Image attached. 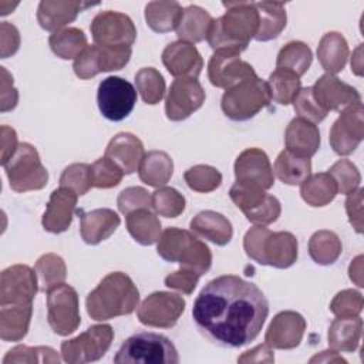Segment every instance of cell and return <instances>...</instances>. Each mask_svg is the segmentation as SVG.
<instances>
[{
    "label": "cell",
    "instance_id": "1",
    "mask_svg": "<svg viewBox=\"0 0 364 364\" xmlns=\"http://www.w3.org/2000/svg\"><path fill=\"white\" fill-rule=\"evenodd\" d=\"M269 316V301L252 282L235 274L219 276L205 284L192 307L198 331L210 343L239 348L252 343Z\"/></svg>",
    "mask_w": 364,
    "mask_h": 364
},
{
    "label": "cell",
    "instance_id": "2",
    "mask_svg": "<svg viewBox=\"0 0 364 364\" xmlns=\"http://www.w3.org/2000/svg\"><path fill=\"white\" fill-rule=\"evenodd\" d=\"M225 14L213 18L208 43L215 50L242 53L259 28V13L252 1H223Z\"/></svg>",
    "mask_w": 364,
    "mask_h": 364
},
{
    "label": "cell",
    "instance_id": "3",
    "mask_svg": "<svg viewBox=\"0 0 364 364\" xmlns=\"http://www.w3.org/2000/svg\"><path fill=\"white\" fill-rule=\"evenodd\" d=\"M138 303L139 291L132 279L122 272H112L88 293L85 307L92 320L105 321L131 314Z\"/></svg>",
    "mask_w": 364,
    "mask_h": 364
},
{
    "label": "cell",
    "instance_id": "4",
    "mask_svg": "<svg viewBox=\"0 0 364 364\" xmlns=\"http://www.w3.org/2000/svg\"><path fill=\"white\" fill-rule=\"evenodd\" d=\"M243 249L253 262L262 266L287 269L299 256V243L290 232H272L266 226L255 225L243 237Z\"/></svg>",
    "mask_w": 364,
    "mask_h": 364
},
{
    "label": "cell",
    "instance_id": "5",
    "mask_svg": "<svg viewBox=\"0 0 364 364\" xmlns=\"http://www.w3.org/2000/svg\"><path fill=\"white\" fill-rule=\"evenodd\" d=\"M117 364H178L173 343L158 333H136L128 337L114 355Z\"/></svg>",
    "mask_w": 364,
    "mask_h": 364
},
{
    "label": "cell",
    "instance_id": "6",
    "mask_svg": "<svg viewBox=\"0 0 364 364\" xmlns=\"http://www.w3.org/2000/svg\"><path fill=\"white\" fill-rule=\"evenodd\" d=\"M270 101L266 81L256 75L226 90L222 95L220 108L232 121H247L269 107Z\"/></svg>",
    "mask_w": 364,
    "mask_h": 364
},
{
    "label": "cell",
    "instance_id": "7",
    "mask_svg": "<svg viewBox=\"0 0 364 364\" xmlns=\"http://www.w3.org/2000/svg\"><path fill=\"white\" fill-rule=\"evenodd\" d=\"M3 168L10 188L18 193L43 189L48 182V172L37 149L27 142L18 144L17 151Z\"/></svg>",
    "mask_w": 364,
    "mask_h": 364
},
{
    "label": "cell",
    "instance_id": "8",
    "mask_svg": "<svg viewBox=\"0 0 364 364\" xmlns=\"http://www.w3.org/2000/svg\"><path fill=\"white\" fill-rule=\"evenodd\" d=\"M229 196L253 225L267 226L276 222L282 213L279 199L253 185L235 182L229 191Z\"/></svg>",
    "mask_w": 364,
    "mask_h": 364
},
{
    "label": "cell",
    "instance_id": "9",
    "mask_svg": "<svg viewBox=\"0 0 364 364\" xmlns=\"http://www.w3.org/2000/svg\"><path fill=\"white\" fill-rule=\"evenodd\" d=\"M114 340L109 324H95L74 338L61 343V357L68 364H84L102 358Z\"/></svg>",
    "mask_w": 364,
    "mask_h": 364
},
{
    "label": "cell",
    "instance_id": "10",
    "mask_svg": "<svg viewBox=\"0 0 364 364\" xmlns=\"http://www.w3.org/2000/svg\"><path fill=\"white\" fill-rule=\"evenodd\" d=\"M47 320L58 336H68L78 328L80 303L73 286L61 283L47 291Z\"/></svg>",
    "mask_w": 364,
    "mask_h": 364
},
{
    "label": "cell",
    "instance_id": "11",
    "mask_svg": "<svg viewBox=\"0 0 364 364\" xmlns=\"http://www.w3.org/2000/svg\"><path fill=\"white\" fill-rule=\"evenodd\" d=\"M136 102L135 87L117 75L104 78L97 91V104L101 115L109 121H122L134 109Z\"/></svg>",
    "mask_w": 364,
    "mask_h": 364
},
{
    "label": "cell",
    "instance_id": "12",
    "mask_svg": "<svg viewBox=\"0 0 364 364\" xmlns=\"http://www.w3.org/2000/svg\"><path fill=\"white\" fill-rule=\"evenodd\" d=\"M131 54V47H104L92 44L74 60L73 70L80 80H90L100 73L124 68Z\"/></svg>",
    "mask_w": 364,
    "mask_h": 364
},
{
    "label": "cell",
    "instance_id": "13",
    "mask_svg": "<svg viewBox=\"0 0 364 364\" xmlns=\"http://www.w3.org/2000/svg\"><path fill=\"white\" fill-rule=\"evenodd\" d=\"M182 296L171 291L151 293L136 309V317L141 324L156 328L173 327L185 311Z\"/></svg>",
    "mask_w": 364,
    "mask_h": 364
},
{
    "label": "cell",
    "instance_id": "14",
    "mask_svg": "<svg viewBox=\"0 0 364 364\" xmlns=\"http://www.w3.org/2000/svg\"><path fill=\"white\" fill-rule=\"evenodd\" d=\"M95 44L104 47H131L136 38V28L129 16L119 11H101L90 26Z\"/></svg>",
    "mask_w": 364,
    "mask_h": 364
},
{
    "label": "cell",
    "instance_id": "15",
    "mask_svg": "<svg viewBox=\"0 0 364 364\" xmlns=\"http://www.w3.org/2000/svg\"><path fill=\"white\" fill-rule=\"evenodd\" d=\"M256 75L255 68L243 61L239 53L219 50L212 54L208 63V77L210 84L223 88L225 91Z\"/></svg>",
    "mask_w": 364,
    "mask_h": 364
},
{
    "label": "cell",
    "instance_id": "16",
    "mask_svg": "<svg viewBox=\"0 0 364 364\" xmlns=\"http://www.w3.org/2000/svg\"><path fill=\"white\" fill-rule=\"evenodd\" d=\"M205 90L196 78H176L165 98V114L171 121H183L205 102Z\"/></svg>",
    "mask_w": 364,
    "mask_h": 364
},
{
    "label": "cell",
    "instance_id": "17",
    "mask_svg": "<svg viewBox=\"0 0 364 364\" xmlns=\"http://www.w3.org/2000/svg\"><path fill=\"white\" fill-rule=\"evenodd\" d=\"M364 138V108L363 104L348 107L341 111L330 129L328 141L338 155L354 152Z\"/></svg>",
    "mask_w": 364,
    "mask_h": 364
},
{
    "label": "cell",
    "instance_id": "18",
    "mask_svg": "<svg viewBox=\"0 0 364 364\" xmlns=\"http://www.w3.org/2000/svg\"><path fill=\"white\" fill-rule=\"evenodd\" d=\"M38 290L36 270L27 264H13L0 274V304L30 303Z\"/></svg>",
    "mask_w": 364,
    "mask_h": 364
},
{
    "label": "cell",
    "instance_id": "19",
    "mask_svg": "<svg viewBox=\"0 0 364 364\" xmlns=\"http://www.w3.org/2000/svg\"><path fill=\"white\" fill-rule=\"evenodd\" d=\"M236 182L253 185L264 191L274 183V173L269 156L260 148H247L235 161Z\"/></svg>",
    "mask_w": 364,
    "mask_h": 364
},
{
    "label": "cell",
    "instance_id": "20",
    "mask_svg": "<svg viewBox=\"0 0 364 364\" xmlns=\"http://www.w3.org/2000/svg\"><path fill=\"white\" fill-rule=\"evenodd\" d=\"M306 328L307 323L300 313L293 310L280 311L270 321L264 343L276 350H293L301 343Z\"/></svg>",
    "mask_w": 364,
    "mask_h": 364
},
{
    "label": "cell",
    "instance_id": "21",
    "mask_svg": "<svg viewBox=\"0 0 364 364\" xmlns=\"http://www.w3.org/2000/svg\"><path fill=\"white\" fill-rule=\"evenodd\" d=\"M316 101L328 111H343L361 104L360 92L350 84L331 74L321 75L311 87Z\"/></svg>",
    "mask_w": 364,
    "mask_h": 364
},
{
    "label": "cell",
    "instance_id": "22",
    "mask_svg": "<svg viewBox=\"0 0 364 364\" xmlns=\"http://www.w3.org/2000/svg\"><path fill=\"white\" fill-rule=\"evenodd\" d=\"M162 63L175 78H198L203 68V60L198 48L181 40L169 43L165 47Z\"/></svg>",
    "mask_w": 364,
    "mask_h": 364
},
{
    "label": "cell",
    "instance_id": "23",
    "mask_svg": "<svg viewBox=\"0 0 364 364\" xmlns=\"http://www.w3.org/2000/svg\"><path fill=\"white\" fill-rule=\"evenodd\" d=\"M77 196L75 192L63 186L51 192L41 219L46 232L57 235L65 232L71 226L77 208Z\"/></svg>",
    "mask_w": 364,
    "mask_h": 364
},
{
    "label": "cell",
    "instance_id": "24",
    "mask_svg": "<svg viewBox=\"0 0 364 364\" xmlns=\"http://www.w3.org/2000/svg\"><path fill=\"white\" fill-rule=\"evenodd\" d=\"M94 6H97V3L43 0L37 9V21L41 28L55 33L74 21L82 10Z\"/></svg>",
    "mask_w": 364,
    "mask_h": 364
},
{
    "label": "cell",
    "instance_id": "25",
    "mask_svg": "<svg viewBox=\"0 0 364 364\" xmlns=\"http://www.w3.org/2000/svg\"><path fill=\"white\" fill-rule=\"evenodd\" d=\"M80 235L87 245L107 240L119 226L121 219L112 209L100 208L90 212L80 210Z\"/></svg>",
    "mask_w": 364,
    "mask_h": 364
},
{
    "label": "cell",
    "instance_id": "26",
    "mask_svg": "<svg viewBox=\"0 0 364 364\" xmlns=\"http://www.w3.org/2000/svg\"><path fill=\"white\" fill-rule=\"evenodd\" d=\"M144 155V144L136 135L119 132L108 142L104 156L114 161L125 175H129L138 171Z\"/></svg>",
    "mask_w": 364,
    "mask_h": 364
},
{
    "label": "cell",
    "instance_id": "27",
    "mask_svg": "<svg viewBox=\"0 0 364 364\" xmlns=\"http://www.w3.org/2000/svg\"><path fill=\"white\" fill-rule=\"evenodd\" d=\"M320 131L316 124L293 118L284 132L286 149L301 158H311L320 148Z\"/></svg>",
    "mask_w": 364,
    "mask_h": 364
},
{
    "label": "cell",
    "instance_id": "28",
    "mask_svg": "<svg viewBox=\"0 0 364 364\" xmlns=\"http://www.w3.org/2000/svg\"><path fill=\"white\" fill-rule=\"evenodd\" d=\"M189 228L193 235L200 239L209 240L216 246L228 245L233 236V228L230 220L215 210L199 212L191 220Z\"/></svg>",
    "mask_w": 364,
    "mask_h": 364
},
{
    "label": "cell",
    "instance_id": "29",
    "mask_svg": "<svg viewBox=\"0 0 364 364\" xmlns=\"http://www.w3.org/2000/svg\"><path fill=\"white\" fill-rule=\"evenodd\" d=\"M33 316V301L0 304V338L20 341L28 333Z\"/></svg>",
    "mask_w": 364,
    "mask_h": 364
},
{
    "label": "cell",
    "instance_id": "30",
    "mask_svg": "<svg viewBox=\"0 0 364 364\" xmlns=\"http://www.w3.org/2000/svg\"><path fill=\"white\" fill-rule=\"evenodd\" d=\"M361 333L363 320L360 316L336 317L328 327V346L337 353H353L358 347Z\"/></svg>",
    "mask_w": 364,
    "mask_h": 364
},
{
    "label": "cell",
    "instance_id": "31",
    "mask_svg": "<svg viewBox=\"0 0 364 364\" xmlns=\"http://www.w3.org/2000/svg\"><path fill=\"white\" fill-rule=\"evenodd\" d=\"M350 50L346 38L337 33H326L317 46V58L326 74H337L347 64Z\"/></svg>",
    "mask_w": 364,
    "mask_h": 364
},
{
    "label": "cell",
    "instance_id": "32",
    "mask_svg": "<svg viewBox=\"0 0 364 364\" xmlns=\"http://www.w3.org/2000/svg\"><path fill=\"white\" fill-rule=\"evenodd\" d=\"M125 216L127 230L135 242L142 246L158 243L162 233V225L156 213L151 209H136Z\"/></svg>",
    "mask_w": 364,
    "mask_h": 364
},
{
    "label": "cell",
    "instance_id": "33",
    "mask_svg": "<svg viewBox=\"0 0 364 364\" xmlns=\"http://www.w3.org/2000/svg\"><path fill=\"white\" fill-rule=\"evenodd\" d=\"M173 173V161L164 151H149L144 155L138 168L139 179L148 186L161 188L166 185Z\"/></svg>",
    "mask_w": 364,
    "mask_h": 364
},
{
    "label": "cell",
    "instance_id": "34",
    "mask_svg": "<svg viewBox=\"0 0 364 364\" xmlns=\"http://www.w3.org/2000/svg\"><path fill=\"white\" fill-rule=\"evenodd\" d=\"M212 21V16L205 9L191 4L183 9L182 18L176 28V36L185 43H200L208 37Z\"/></svg>",
    "mask_w": 364,
    "mask_h": 364
},
{
    "label": "cell",
    "instance_id": "35",
    "mask_svg": "<svg viewBox=\"0 0 364 364\" xmlns=\"http://www.w3.org/2000/svg\"><path fill=\"white\" fill-rule=\"evenodd\" d=\"M255 6L259 13V28L255 40L269 41L279 37L287 23L284 3L259 1L255 3Z\"/></svg>",
    "mask_w": 364,
    "mask_h": 364
},
{
    "label": "cell",
    "instance_id": "36",
    "mask_svg": "<svg viewBox=\"0 0 364 364\" xmlns=\"http://www.w3.org/2000/svg\"><path fill=\"white\" fill-rule=\"evenodd\" d=\"M337 195V185L328 172L310 173L300 183V196L301 199L313 206L320 208L326 206L334 200Z\"/></svg>",
    "mask_w": 364,
    "mask_h": 364
},
{
    "label": "cell",
    "instance_id": "37",
    "mask_svg": "<svg viewBox=\"0 0 364 364\" xmlns=\"http://www.w3.org/2000/svg\"><path fill=\"white\" fill-rule=\"evenodd\" d=\"M183 9L178 1H149L145 6V21L155 33H169L178 28Z\"/></svg>",
    "mask_w": 364,
    "mask_h": 364
},
{
    "label": "cell",
    "instance_id": "38",
    "mask_svg": "<svg viewBox=\"0 0 364 364\" xmlns=\"http://www.w3.org/2000/svg\"><path fill=\"white\" fill-rule=\"evenodd\" d=\"M273 173L286 185H300L311 173V161L284 149L274 161Z\"/></svg>",
    "mask_w": 364,
    "mask_h": 364
},
{
    "label": "cell",
    "instance_id": "39",
    "mask_svg": "<svg viewBox=\"0 0 364 364\" xmlns=\"http://www.w3.org/2000/svg\"><path fill=\"white\" fill-rule=\"evenodd\" d=\"M51 51L63 60H75L87 47V36L77 27H65L48 38Z\"/></svg>",
    "mask_w": 364,
    "mask_h": 364
},
{
    "label": "cell",
    "instance_id": "40",
    "mask_svg": "<svg viewBox=\"0 0 364 364\" xmlns=\"http://www.w3.org/2000/svg\"><path fill=\"white\" fill-rule=\"evenodd\" d=\"M343 245L337 233L331 230H317L309 240V255L311 260L321 266L333 264L341 255Z\"/></svg>",
    "mask_w": 364,
    "mask_h": 364
},
{
    "label": "cell",
    "instance_id": "41",
    "mask_svg": "<svg viewBox=\"0 0 364 364\" xmlns=\"http://www.w3.org/2000/svg\"><path fill=\"white\" fill-rule=\"evenodd\" d=\"M270 100L280 104L289 105L293 102L301 88V80L294 73L283 68H276L266 81Z\"/></svg>",
    "mask_w": 364,
    "mask_h": 364
},
{
    "label": "cell",
    "instance_id": "42",
    "mask_svg": "<svg viewBox=\"0 0 364 364\" xmlns=\"http://www.w3.org/2000/svg\"><path fill=\"white\" fill-rule=\"evenodd\" d=\"M38 289L43 293H47L53 287L65 282L67 266L61 256L55 253H46L38 257L34 266Z\"/></svg>",
    "mask_w": 364,
    "mask_h": 364
},
{
    "label": "cell",
    "instance_id": "43",
    "mask_svg": "<svg viewBox=\"0 0 364 364\" xmlns=\"http://www.w3.org/2000/svg\"><path fill=\"white\" fill-rule=\"evenodd\" d=\"M313 54L310 47L303 41H290L283 46L277 54L276 68H283L301 77L311 65Z\"/></svg>",
    "mask_w": 364,
    "mask_h": 364
},
{
    "label": "cell",
    "instance_id": "44",
    "mask_svg": "<svg viewBox=\"0 0 364 364\" xmlns=\"http://www.w3.org/2000/svg\"><path fill=\"white\" fill-rule=\"evenodd\" d=\"M176 263H179L181 267L192 270L202 276L212 266V252L205 245V242H202L200 239L191 233L178 256Z\"/></svg>",
    "mask_w": 364,
    "mask_h": 364
},
{
    "label": "cell",
    "instance_id": "45",
    "mask_svg": "<svg viewBox=\"0 0 364 364\" xmlns=\"http://www.w3.org/2000/svg\"><path fill=\"white\" fill-rule=\"evenodd\" d=\"M135 85L145 104L155 105L165 95V80L154 67H144L136 71Z\"/></svg>",
    "mask_w": 364,
    "mask_h": 364
},
{
    "label": "cell",
    "instance_id": "46",
    "mask_svg": "<svg viewBox=\"0 0 364 364\" xmlns=\"http://www.w3.org/2000/svg\"><path fill=\"white\" fill-rule=\"evenodd\" d=\"M152 209L164 218H178L183 213L186 200L185 196L175 188L161 186L152 195Z\"/></svg>",
    "mask_w": 364,
    "mask_h": 364
},
{
    "label": "cell",
    "instance_id": "47",
    "mask_svg": "<svg viewBox=\"0 0 364 364\" xmlns=\"http://www.w3.org/2000/svg\"><path fill=\"white\" fill-rule=\"evenodd\" d=\"M183 179L192 191L199 193H209L220 186L222 173L210 165L200 164L185 171Z\"/></svg>",
    "mask_w": 364,
    "mask_h": 364
},
{
    "label": "cell",
    "instance_id": "48",
    "mask_svg": "<svg viewBox=\"0 0 364 364\" xmlns=\"http://www.w3.org/2000/svg\"><path fill=\"white\" fill-rule=\"evenodd\" d=\"M17 363H60L57 351L47 346L28 347V346H16L9 350L3 358V364H17Z\"/></svg>",
    "mask_w": 364,
    "mask_h": 364
},
{
    "label": "cell",
    "instance_id": "49",
    "mask_svg": "<svg viewBox=\"0 0 364 364\" xmlns=\"http://www.w3.org/2000/svg\"><path fill=\"white\" fill-rule=\"evenodd\" d=\"M328 173L337 185V193L348 195L360 188L361 175L357 166L348 159H338L330 166Z\"/></svg>",
    "mask_w": 364,
    "mask_h": 364
},
{
    "label": "cell",
    "instance_id": "50",
    "mask_svg": "<svg viewBox=\"0 0 364 364\" xmlns=\"http://www.w3.org/2000/svg\"><path fill=\"white\" fill-rule=\"evenodd\" d=\"M60 186L68 188L80 196L85 195L92 188L91 165L88 164L68 165L60 176Z\"/></svg>",
    "mask_w": 364,
    "mask_h": 364
},
{
    "label": "cell",
    "instance_id": "51",
    "mask_svg": "<svg viewBox=\"0 0 364 364\" xmlns=\"http://www.w3.org/2000/svg\"><path fill=\"white\" fill-rule=\"evenodd\" d=\"M125 173L122 169L109 158L102 156L91 165L92 186L100 189H109L117 186Z\"/></svg>",
    "mask_w": 364,
    "mask_h": 364
},
{
    "label": "cell",
    "instance_id": "52",
    "mask_svg": "<svg viewBox=\"0 0 364 364\" xmlns=\"http://www.w3.org/2000/svg\"><path fill=\"white\" fill-rule=\"evenodd\" d=\"M189 236H191V232L185 229H178V228L165 229L161 233V237L158 240V246H156L158 255L166 262L176 263L178 256Z\"/></svg>",
    "mask_w": 364,
    "mask_h": 364
},
{
    "label": "cell",
    "instance_id": "53",
    "mask_svg": "<svg viewBox=\"0 0 364 364\" xmlns=\"http://www.w3.org/2000/svg\"><path fill=\"white\" fill-rule=\"evenodd\" d=\"M291 104L299 118L307 119L313 124L321 122L327 117V111L316 101L311 87L300 88L299 94L296 95Z\"/></svg>",
    "mask_w": 364,
    "mask_h": 364
},
{
    "label": "cell",
    "instance_id": "54",
    "mask_svg": "<svg viewBox=\"0 0 364 364\" xmlns=\"http://www.w3.org/2000/svg\"><path fill=\"white\" fill-rule=\"evenodd\" d=\"M364 306V300L360 291L346 289L338 291L330 303V311L336 317H353L360 316Z\"/></svg>",
    "mask_w": 364,
    "mask_h": 364
},
{
    "label": "cell",
    "instance_id": "55",
    "mask_svg": "<svg viewBox=\"0 0 364 364\" xmlns=\"http://www.w3.org/2000/svg\"><path fill=\"white\" fill-rule=\"evenodd\" d=\"M117 205L122 215H128L136 209H152V196L145 188L129 186L118 195Z\"/></svg>",
    "mask_w": 364,
    "mask_h": 364
},
{
    "label": "cell",
    "instance_id": "56",
    "mask_svg": "<svg viewBox=\"0 0 364 364\" xmlns=\"http://www.w3.org/2000/svg\"><path fill=\"white\" fill-rule=\"evenodd\" d=\"M199 277L200 276L198 273L181 267L179 270L168 274L164 282L165 286L172 290H178L183 294H192L199 282Z\"/></svg>",
    "mask_w": 364,
    "mask_h": 364
},
{
    "label": "cell",
    "instance_id": "57",
    "mask_svg": "<svg viewBox=\"0 0 364 364\" xmlns=\"http://www.w3.org/2000/svg\"><path fill=\"white\" fill-rule=\"evenodd\" d=\"M1 81H0V111H11L18 102V92L13 85V75L4 68L0 67Z\"/></svg>",
    "mask_w": 364,
    "mask_h": 364
},
{
    "label": "cell",
    "instance_id": "58",
    "mask_svg": "<svg viewBox=\"0 0 364 364\" xmlns=\"http://www.w3.org/2000/svg\"><path fill=\"white\" fill-rule=\"evenodd\" d=\"M363 189L358 188L347 195L346 212L353 229L357 233H363Z\"/></svg>",
    "mask_w": 364,
    "mask_h": 364
},
{
    "label": "cell",
    "instance_id": "59",
    "mask_svg": "<svg viewBox=\"0 0 364 364\" xmlns=\"http://www.w3.org/2000/svg\"><path fill=\"white\" fill-rule=\"evenodd\" d=\"M0 38H1V58H7L17 53L20 47V33L16 26L10 24L9 21H1Z\"/></svg>",
    "mask_w": 364,
    "mask_h": 364
},
{
    "label": "cell",
    "instance_id": "60",
    "mask_svg": "<svg viewBox=\"0 0 364 364\" xmlns=\"http://www.w3.org/2000/svg\"><path fill=\"white\" fill-rule=\"evenodd\" d=\"M0 135H1V165H4L17 151L18 141H17L16 131L7 125H1Z\"/></svg>",
    "mask_w": 364,
    "mask_h": 364
},
{
    "label": "cell",
    "instance_id": "61",
    "mask_svg": "<svg viewBox=\"0 0 364 364\" xmlns=\"http://www.w3.org/2000/svg\"><path fill=\"white\" fill-rule=\"evenodd\" d=\"M239 363H273L274 354L272 353V347H269L266 343L259 344L252 350L245 351L239 358Z\"/></svg>",
    "mask_w": 364,
    "mask_h": 364
},
{
    "label": "cell",
    "instance_id": "62",
    "mask_svg": "<svg viewBox=\"0 0 364 364\" xmlns=\"http://www.w3.org/2000/svg\"><path fill=\"white\" fill-rule=\"evenodd\" d=\"M348 274L351 282H354L358 287L364 286L363 282V255H358L350 264L348 267Z\"/></svg>",
    "mask_w": 364,
    "mask_h": 364
},
{
    "label": "cell",
    "instance_id": "63",
    "mask_svg": "<svg viewBox=\"0 0 364 364\" xmlns=\"http://www.w3.org/2000/svg\"><path fill=\"white\" fill-rule=\"evenodd\" d=\"M331 363V361H336V363H346V360L343 357H340L337 354V351L334 350H327V351H321L320 354H316L314 357L310 358V363Z\"/></svg>",
    "mask_w": 364,
    "mask_h": 364
},
{
    "label": "cell",
    "instance_id": "64",
    "mask_svg": "<svg viewBox=\"0 0 364 364\" xmlns=\"http://www.w3.org/2000/svg\"><path fill=\"white\" fill-rule=\"evenodd\" d=\"M351 71L361 77L363 75V44H360L355 51L353 53V58H351Z\"/></svg>",
    "mask_w": 364,
    "mask_h": 364
}]
</instances>
